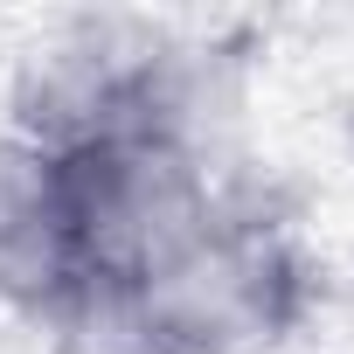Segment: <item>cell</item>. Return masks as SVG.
Here are the masks:
<instances>
[{"label": "cell", "instance_id": "obj_1", "mask_svg": "<svg viewBox=\"0 0 354 354\" xmlns=\"http://www.w3.org/2000/svg\"><path fill=\"white\" fill-rule=\"evenodd\" d=\"M306 299L292 243L264 216H216L125 285L77 292L56 319L91 354H257Z\"/></svg>", "mask_w": 354, "mask_h": 354}, {"label": "cell", "instance_id": "obj_2", "mask_svg": "<svg viewBox=\"0 0 354 354\" xmlns=\"http://www.w3.org/2000/svg\"><path fill=\"white\" fill-rule=\"evenodd\" d=\"M84 292V243L63 153L42 139H0V299L63 313Z\"/></svg>", "mask_w": 354, "mask_h": 354}]
</instances>
